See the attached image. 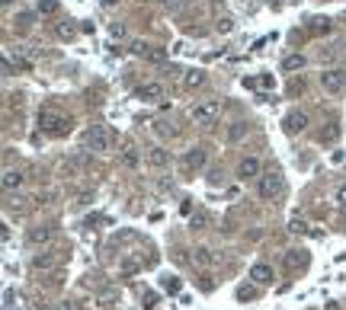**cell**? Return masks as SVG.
Here are the masks:
<instances>
[{
  "mask_svg": "<svg viewBox=\"0 0 346 310\" xmlns=\"http://www.w3.org/2000/svg\"><path fill=\"white\" fill-rule=\"evenodd\" d=\"M311 32H317V36L324 32V36H327V32H330V23H327V20H314V23H311Z\"/></svg>",
  "mask_w": 346,
  "mask_h": 310,
  "instance_id": "19",
  "label": "cell"
},
{
  "mask_svg": "<svg viewBox=\"0 0 346 310\" xmlns=\"http://www.w3.org/2000/svg\"><path fill=\"white\" fill-rule=\"evenodd\" d=\"M51 237H55V227H32V230H29V243H32V246L48 243Z\"/></svg>",
  "mask_w": 346,
  "mask_h": 310,
  "instance_id": "11",
  "label": "cell"
},
{
  "mask_svg": "<svg viewBox=\"0 0 346 310\" xmlns=\"http://www.w3.org/2000/svg\"><path fill=\"white\" fill-rule=\"evenodd\" d=\"M336 205H340V211H346V183L336 189Z\"/></svg>",
  "mask_w": 346,
  "mask_h": 310,
  "instance_id": "24",
  "label": "cell"
},
{
  "mask_svg": "<svg viewBox=\"0 0 346 310\" xmlns=\"http://www.w3.org/2000/svg\"><path fill=\"white\" fill-rule=\"evenodd\" d=\"M292 230H295V234H305V221H292Z\"/></svg>",
  "mask_w": 346,
  "mask_h": 310,
  "instance_id": "27",
  "label": "cell"
},
{
  "mask_svg": "<svg viewBox=\"0 0 346 310\" xmlns=\"http://www.w3.org/2000/svg\"><path fill=\"white\" fill-rule=\"evenodd\" d=\"M0 186H4V192H16V189L23 186V173L20 170H4V176H0Z\"/></svg>",
  "mask_w": 346,
  "mask_h": 310,
  "instance_id": "8",
  "label": "cell"
},
{
  "mask_svg": "<svg viewBox=\"0 0 346 310\" xmlns=\"http://www.w3.org/2000/svg\"><path fill=\"white\" fill-rule=\"evenodd\" d=\"M237 297H240V300H250V297H256V291H253V288H240Z\"/></svg>",
  "mask_w": 346,
  "mask_h": 310,
  "instance_id": "26",
  "label": "cell"
},
{
  "mask_svg": "<svg viewBox=\"0 0 346 310\" xmlns=\"http://www.w3.org/2000/svg\"><path fill=\"white\" fill-rule=\"evenodd\" d=\"M250 278H253L256 285H270V281H273V269L266 262H256L253 269H250Z\"/></svg>",
  "mask_w": 346,
  "mask_h": 310,
  "instance_id": "9",
  "label": "cell"
},
{
  "mask_svg": "<svg viewBox=\"0 0 346 310\" xmlns=\"http://www.w3.org/2000/svg\"><path fill=\"white\" fill-rule=\"evenodd\" d=\"M305 64H308V61H305V55H289V58L282 61V67H285V71H301Z\"/></svg>",
  "mask_w": 346,
  "mask_h": 310,
  "instance_id": "17",
  "label": "cell"
},
{
  "mask_svg": "<svg viewBox=\"0 0 346 310\" xmlns=\"http://www.w3.org/2000/svg\"><path fill=\"white\" fill-rule=\"evenodd\" d=\"M196 259L199 262H202V265H212L215 259H212V253H209V249H196Z\"/></svg>",
  "mask_w": 346,
  "mask_h": 310,
  "instance_id": "22",
  "label": "cell"
},
{
  "mask_svg": "<svg viewBox=\"0 0 346 310\" xmlns=\"http://www.w3.org/2000/svg\"><path fill=\"white\" fill-rule=\"evenodd\" d=\"M39 128H42L45 134H51V137H61V134L71 131V118L61 115V112L45 109V112H39Z\"/></svg>",
  "mask_w": 346,
  "mask_h": 310,
  "instance_id": "1",
  "label": "cell"
},
{
  "mask_svg": "<svg viewBox=\"0 0 346 310\" xmlns=\"http://www.w3.org/2000/svg\"><path fill=\"white\" fill-rule=\"evenodd\" d=\"M32 269H36V272H51V269H55V256H51V253H36V256H32Z\"/></svg>",
  "mask_w": 346,
  "mask_h": 310,
  "instance_id": "13",
  "label": "cell"
},
{
  "mask_svg": "<svg viewBox=\"0 0 346 310\" xmlns=\"http://www.w3.org/2000/svg\"><path fill=\"white\" fill-rule=\"evenodd\" d=\"M244 131H247V125H244V122H237V125L228 131V137H231V141H240V137H244Z\"/></svg>",
  "mask_w": 346,
  "mask_h": 310,
  "instance_id": "20",
  "label": "cell"
},
{
  "mask_svg": "<svg viewBox=\"0 0 346 310\" xmlns=\"http://www.w3.org/2000/svg\"><path fill=\"white\" fill-rule=\"evenodd\" d=\"M285 128H289V131H305V128H308V115H305V112H289V115H285Z\"/></svg>",
  "mask_w": 346,
  "mask_h": 310,
  "instance_id": "12",
  "label": "cell"
},
{
  "mask_svg": "<svg viewBox=\"0 0 346 310\" xmlns=\"http://www.w3.org/2000/svg\"><path fill=\"white\" fill-rule=\"evenodd\" d=\"M237 179H260V160L256 157H244L240 160V167H237Z\"/></svg>",
  "mask_w": 346,
  "mask_h": 310,
  "instance_id": "6",
  "label": "cell"
},
{
  "mask_svg": "<svg viewBox=\"0 0 346 310\" xmlns=\"http://www.w3.org/2000/svg\"><path fill=\"white\" fill-rule=\"evenodd\" d=\"M112 300H116V291H103V294L97 297V304H100V307H109Z\"/></svg>",
  "mask_w": 346,
  "mask_h": 310,
  "instance_id": "21",
  "label": "cell"
},
{
  "mask_svg": "<svg viewBox=\"0 0 346 310\" xmlns=\"http://www.w3.org/2000/svg\"><path fill=\"white\" fill-rule=\"evenodd\" d=\"M138 99H144V102H157V99H163V83H144V87H138V93H135Z\"/></svg>",
  "mask_w": 346,
  "mask_h": 310,
  "instance_id": "7",
  "label": "cell"
},
{
  "mask_svg": "<svg viewBox=\"0 0 346 310\" xmlns=\"http://www.w3.org/2000/svg\"><path fill=\"white\" fill-rule=\"evenodd\" d=\"M39 10H42V13H55V10H58V4H55V0H42Z\"/></svg>",
  "mask_w": 346,
  "mask_h": 310,
  "instance_id": "25",
  "label": "cell"
},
{
  "mask_svg": "<svg viewBox=\"0 0 346 310\" xmlns=\"http://www.w3.org/2000/svg\"><path fill=\"white\" fill-rule=\"evenodd\" d=\"M218 112H221V102L218 99H202V102H196V106L189 109V118H193L196 125H209Z\"/></svg>",
  "mask_w": 346,
  "mask_h": 310,
  "instance_id": "3",
  "label": "cell"
},
{
  "mask_svg": "<svg viewBox=\"0 0 346 310\" xmlns=\"http://www.w3.org/2000/svg\"><path fill=\"white\" fill-rule=\"evenodd\" d=\"M170 163V153L163 150V147H151L148 150V167H154V170H163Z\"/></svg>",
  "mask_w": 346,
  "mask_h": 310,
  "instance_id": "10",
  "label": "cell"
},
{
  "mask_svg": "<svg viewBox=\"0 0 346 310\" xmlns=\"http://www.w3.org/2000/svg\"><path fill=\"white\" fill-rule=\"evenodd\" d=\"M186 167L189 170H202L205 167V150H189L186 153Z\"/></svg>",
  "mask_w": 346,
  "mask_h": 310,
  "instance_id": "16",
  "label": "cell"
},
{
  "mask_svg": "<svg viewBox=\"0 0 346 310\" xmlns=\"http://www.w3.org/2000/svg\"><path fill=\"white\" fill-rule=\"evenodd\" d=\"M58 310H74V304H71V300H64V304L58 307Z\"/></svg>",
  "mask_w": 346,
  "mask_h": 310,
  "instance_id": "28",
  "label": "cell"
},
{
  "mask_svg": "<svg viewBox=\"0 0 346 310\" xmlns=\"http://www.w3.org/2000/svg\"><path fill=\"white\" fill-rule=\"evenodd\" d=\"M163 288H167L170 294H177V291H180V278H173V275H170V278H163Z\"/></svg>",
  "mask_w": 346,
  "mask_h": 310,
  "instance_id": "23",
  "label": "cell"
},
{
  "mask_svg": "<svg viewBox=\"0 0 346 310\" xmlns=\"http://www.w3.org/2000/svg\"><path fill=\"white\" fill-rule=\"evenodd\" d=\"M148 48H151V45H148V42H141V39H135V42H132V55H151Z\"/></svg>",
  "mask_w": 346,
  "mask_h": 310,
  "instance_id": "18",
  "label": "cell"
},
{
  "mask_svg": "<svg viewBox=\"0 0 346 310\" xmlns=\"http://www.w3.org/2000/svg\"><path fill=\"white\" fill-rule=\"evenodd\" d=\"M83 144L90 150H97V153H106L109 147H112V134L106 131L103 125H93L90 131H86V137H83Z\"/></svg>",
  "mask_w": 346,
  "mask_h": 310,
  "instance_id": "4",
  "label": "cell"
},
{
  "mask_svg": "<svg viewBox=\"0 0 346 310\" xmlns=\"http://www.w3.org/2000/svg\"><path fill=\"white\" fill-rule=\"evenodd\" d=\"M205 83V74L202 71H186V77H183V87L186 90H196V87H202Z\"/></svg>",
  "mask_w": 346,
  "mask_h": 310,
  "instance_id": "15",
  "label": "cell"
},
{
  "mask_svg": "<svg viewBox=\"0 0 346 310\" xmlns=\"http://www.w3.org/2000/svg\"><path fill=\"white\" fill-rule=\"evenodd\" d=\"M119 160H122V167H125V170H138V163H141V153H138L135 147H125Z\"/></svg>",
  "mask_w": 346,
  "mask_h": 310,
  "instance_id": "14",
  "label": "cell"
},
{
  "mask_svg": "<svg viewBox=\"0 0 346 310\" xmlns=\"http://www.w3.org/2000/svg\"><path fill=\"white\" fill-rule=\"evenodd\" d=\"M279 189H282L279 173H266V176H260V195H263V199H273V195H279Z\"/></svg>",
  "mask_w": 346,
  "mask_h": 310,
  "instance_id": "5",
  "label": "cell"
},
{
  "mask_svg": "<svg viewBox=\"0 0 346 310\" xmlns=\"http://www.w3.org/2000/svg\"><path fill=\"white\" fill-rule=\"evenodd\" d=\"M321 90L330 93V96H340V93L346 90V71H340V67H327V71H321Z\"/></svg>",
  "mask_w": 346,
  "mask_h": 310,
  "instance_id": "2",
  "label": "cell"
}]
</instances>
